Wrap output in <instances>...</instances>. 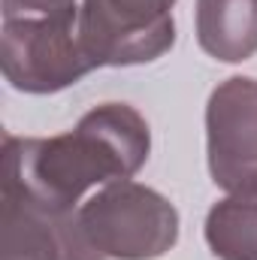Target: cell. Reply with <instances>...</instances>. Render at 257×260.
Here are the masks:
<instances>
[{
	"label": "cell",
	"mask_w": 257,
	"mask_h": 260,
	"mask_svg": "<svg viewBox=\"0 0 257 260\" xmlns=\"http://www.w3.org/2000/svg\"><path fill=\"white\" fill-rule=\"evenodd\" d=\"M197 43L224 64L257 55V0H197Z\"/></svg>",
	"instance_id": "obj_7"
},
{
	"label": "cell",
	"mask_w": 257,
	"mask_h": 260,
	"mask_svg": "<svg viewBox=\"0 0 257 260\" xmlns=\"http://www.w3.org/2000/svg\"><path fill=\"white\" fill-rule=\"evenodd\" d=\"M148 151L151 133L145 118L127 103H103L58 136H6L3 191L24 197L52 215H70L88 188L139 173Z\"/></svg>",
	"instance_id": "obj_1"
},
{
	"label": "cell",
	"mask_w": 257,
	"mask_h": 260,
	"mask_svg": "<svg viewBox=\"0 0 257 260\" xmlns=\"http://www.w3.org/2000/svg\"><path fill=\"white\" fill-rule=\"evenodd\" d=\"M176 0H85L79 40L94 67L151 64L176 43Z\"/></svg>",
	"instance_id": "obj_4"
},
{
	"label": "cell",
	"mask_w": 257,
	"mask_h": 260,
	"mask_svg": "<svg viewBox=\"0 0 257 260\" xmlns=\"http://www.w3.org/2000/svg\"><path fill=\"white\" fill-rule=\"evenodd\" d=\"M206 242L218 260H257V191L215 203L206 215Z\"/></svg>",
	"instance_id": "obj_8"
},
{
	"label": "cell",
	"mask_w": 257,
	"mask_h": 260,
	"mask_svg": "<svg viewBox=\"0 0 257 260\" xmlns=\"http://www.w3.org/2000/svg\"><path fill=\"white\" fill-rule=\"evenodd\" d=\"M3 76L15 91L55 94L94 70L79 40V12L3 18Z\"/></svg>",
	"instance_id": "obj_3"
},
{
	"label": "cell",
	"mask_w": 257,
	"mask_h": 260,
	"mask_svg": "<svg viewBox=\"0 0 257 260\" xmlns=\"http://www.w3.org/2000/svg\"><path fill=\"white\" fill-rule=\"evenodd\" d=\"M0 260H88L76 212L52 215L24 197L3 191Z\"/></svg>",
	"instance_id": "obj_6"
},
{
	"label": "cell",
	"mask_w": 257,
	"mask_h": 260,
	"mask_svg": "<svg viewBox=\"0 0 257 260\" xmlns=\"http://www.w3.org/2000/svg\"><path fill=\"white\" fill-rule=\"evenodd\" d=\"M209 173L230 194L257 191V79L221 82L206 106Z\"/></svg>",
	"instance_id": "obj_5"
},
{
	"label": "cell",
	"mask_w": 257,
	"mask_h": 260,
	"mask_svg": "<svg viewBox=\"0 0 257 260\" xmlns=\"http://www.w3.org/2000/svg\"><path fill=\"white\" fill-rule=\"evenodd\" d=\"M64 12H79L76 0H3V18L64 15Z\"/></svg>",
	"instance_id": "obj_9"
},
{
	"label": "cell",
	"mask_w": 257,
	"mask_h": 260,
	"mask_svg": "<svg viewBox=\"0 0 257 260\" xmlns=\"http://www.w3.org/2000/svg\"><path fill=\"white\" fill-rule=\"evenodd\" d=\"M79 239L91 260H157L179 242V212L139 182H112L76 209Z\"/></svg>",
	"instance_id": "obj_2"
}]
</instances>
